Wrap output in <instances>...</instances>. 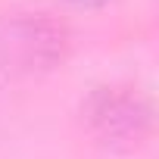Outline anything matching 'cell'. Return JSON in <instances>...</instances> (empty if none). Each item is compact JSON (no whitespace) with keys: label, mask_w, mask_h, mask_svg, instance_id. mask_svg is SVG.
<instances>
[{"label":"cell","mask_w":159,"mask_h":159,"mask_svg":"<svg viewBox=\"0 0 159 159\" xmlns=\"http://www.w3.org/2000/svg\"><path fill=\"white\" fill-rule=\"evenodd\" d=\"M72 3H81V7H100V3H109V0H72Z\"/></svg>","instance_id":"obj_1"}]
</instances>
